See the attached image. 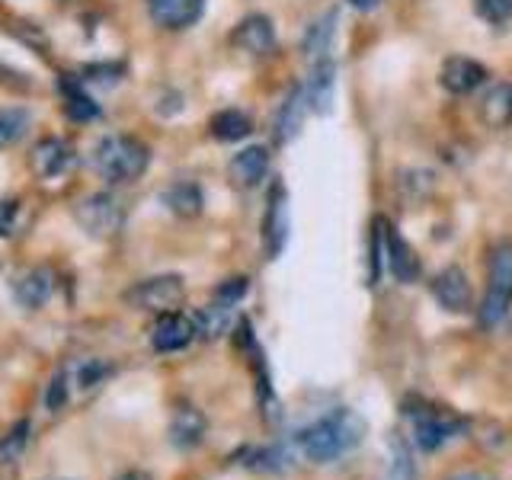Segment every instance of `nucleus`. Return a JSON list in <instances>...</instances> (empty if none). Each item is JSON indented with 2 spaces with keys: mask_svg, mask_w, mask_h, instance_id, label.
<instances>
[{
  "mask_svg": "<svg viewBox=\"0 0 512 480\" xmlns=\"http://www.w3.org/2000/svg\"><path fill=\"white\" fill-rule=\"evenodd\" d=\"M365 429H368V423L356 410L336 407L327 416H320V420H314L311 426H304L298 432V448L308 461L330 464L336 458L349 455L352 448L365 439Z\"/></svg>",
  "mask_w": 512,
  "mask_h": 480,
  "instance_id": "1",
  "label": "nucleus"
},
{
  "mask_svg": "<svg viewBox=\"0 0 512 480\" xmlns=\"http://www.w3.org/2000/svg\"><path fill=\"white\" fill-rule=\"evenodd\" d=\"M90 164L106 183L122 186V183L141 180L144 170L151 164V151H148V144L132 135H106L103 141H96Z\"/></svg>",
  "mask_w": 512,
  "mask_h": 480,
  "instance_id": "2",
  "label": "nucleus"
},
{
  "mask_svg": "<svg viewBox=\"0 0 512 480\" xmlns=\"http://www.w3.org/2000/svg\"><path fill=\"white\" fill-rule=\"evenodd\" d=\"M116 375V365L109 359H100V356H80V359H71L68 365H61V372L52 378L45 391V407L58 413L74 394H90L100 388L103 381H109Z\"/></svg>",
  "mask_w": 512,
  "mask_h": 480,
  "instance_id": "3",
  "label": "nucleus"
},
{
  "mask_svg": "<svg viewBox=\"0 0 512 480\" xmlns=\"http://www.w3.org/2000/svg\"><path fill=\"white\" fill-rule=\"evenodd\" d=\"M512 311V240H500L490 250L487 292L477 308V320L484 330H496Z\"/></svg>",
  "mask_w": 512,
  "mask_h": 480,
  "instance_id": "4",
  "label": "nucleus"
},
{
  "mask_svg": "<svg viewBox=\"0 0 512 480\" xmlns=\"http://www.w3.org/2000/svg\"><path fill=\"white\" fill-rule=\"evenodd\" d=\"M128 308L135 311H151V314H167V311H176L186 298V282L183 276H151V279H141L135 282L128 292L122 295Z\"/></svg>",
  "mask_w": 512,
  "mask_h": 480,
  "instance_id": "5",
  "label": "nucleus"
},
{
  "mask_svg": "<svg viewBox=\"0 0 512 480\" xmlns=\"http://www.w3.org/2000/svg\"><path fill=\"white\" fill-rule=\"evenodd\" d=\"M74 218L80 228L93 237H112L122 231L125 224V208L112 192H90L87 199H80L74 208Z\"/></svg>",
  "mask_w": 512,
  "mask_h": 480,
  "instance_id": "6",
  "label": "nucleus"
},
{
  "mask_svg": "<svg viewBox=\"0 0 512 480\" xmlns=\"http://www.w3.org/2000/svg\"><path fill=\"white\" fill-rule=\"evenodd\" d=\"M410 416H413V442L420 452H439L442 445H448L464 432L461 416L439 407H420Z\"/></svg>",
  "mask_w": 512,
  "mask_h": 480,
  "instance_id": "7",
  "label": "nucleus"
},
{
  "mask_svg": "<svg viewBox=\"0 0 512 480\" xmlns=\"http://www.w3.org/2000/svg\"><path fill=\"white\" fill-rule=\"evenodd\" d=\"M429 292L436 298V304L448 314H464L474 308V288L468 272L461 266H445L442 272H436L429 282Z\"/></svg>",
  "mask_w": 512,
  "mask_h": 480,
  "instance_id": "8",
  "label": "nucleus"
},
{
  "mask_svg": "<svg viewBox=\"0 0 512 480\" xmlns=\"http://www.w3.org/2000/svg\"><path fill=\"white\" fill-rule=\"evenodd\" d=\"M381 244H384V266H388V272L400 285H413L420 279V272H423L420 256H416V250L404 240V234L388 221H381Z\"/></svg>",
  "mask_w": 512,
  "mask_h": 480,
  "instance_id": "9",
  "label": "nucleus"
},
{
  "mask_svg": "<svg viewBox=\"0 0 512 480\" xmlns=\"http://www.w3.org/2000/svg\"><path fill=\"white\" fill-rule=\"evenodd\" d=\"M285 244H288V192L276 180L269 186L266 215H263V247L269 253V260H279Z\"/></svg>",
  "mask_w": 512,
  "mask_h": 480,
  "instance_id": "10",
  "label": "nucleus"
},
{
  "mask_svg": "<svg viewBox=\"0 0 512 480\" xmlns=\"http://www.w3.org/2000/svg\"><path fill=\"white\" fill-rule=\"evenodd\" d=\"M196 336H199L196 320L180 311H167V314H157V320H154L151 346H154V352H183Z\"/></svg>",
  "mask_w": 512,
  "mask_h": 480,
  "instance_id": "11",
  "label": "nucleus"
},
{
  "mask_svg": "<svg viewBox=\"0 0 512 480\" xmlns=\"http://www.w3.org/2000/svg\"><path fill=\"white\" fill-rule=\"evenodd\" d=\"M439 84L445 93L452 96H468L474 93L477 87L487 84V68L474 58H464V55H452L442 61L439 68Z\"/></svg>",
  "mask_w": 512,
  "mask_h": 480,
  "instance_id": "12",
  "label": "nucleus"
},
{
  "mask_svg": "<svg viewBox=\"0 0 512 480\" xmlns=\"http://www.w3.org/2000/svg\"><path fill=\"white\" fill-rule=\"evenodd\" d=\"M308 112H311V106H308V96H304V87L295 84L285 93L282 106L276 109V119H272V141H276L279 148L292 144L301 135V125H304V116H308Z\"/></svg>",
  "mask_w": 512,
  "mask_h": 480,
  "instance_id": "13",
  "label": "nucleus"
},
{
  "mask_svg": "<svg viewBox=\"0 0 512 480\" xmlns=\"http://www.w3.org/2000/svg\"><path fill=\"white\" fill-rule=\"evenodd\" d=\"M301 87L314 116H330L336 103V61L333 58L311 61V74Z\"/></svg>",
  "mask_w": 512,
  "mask_h": 480,
  "instance_id": "14",
  "label": "nucleus"
},
{
  "mask_svg": "<svg viewBox=\"0 0 512 480\" xmlns=\"http://www.w3.org/2000/svg\"><path fill=\"white\" fill-rule=\"evenodd\" d=\"M231 42L240 48V52H247L253 58L269 55L272 48H276V26H272L266 13H250L231 32Z\"/></svg>",
  "mask_w": 512,
  "mask_h": 480,
  "instance_id": "15",
  "label": "nucleus"
},
{
  "mask_svg": "<svg viewBox=\"0 0 512 480\" xmlns=\"http://www.w3.org/2000/svg\"><path fill=\"white\" fill-rule=\"evenodd\" d=\"M55 272L45 269V266H36V269H26L20 276L13 279V298L20 308H29V311H39L42 304H48V298L55 295Z\"/></svg>",
  "mask_w": 512,
  "mask_h": 480,
  "instance_id": "16",
  "label": "nucleus"
},
{
  "mask_svg": "<svg viewBox=\"0 0 512 480\" xmlns=\"http://www.w3.org/2000/svg\"><path fill=\"white\" fill-rule=\"evenodd\" d=\"M269 164H272V154L266 144H250V148L237 151L228 164V173L234 186L240 189H256L266 176H269Z\"/></svg>",
  "mask_w": 512,
  "mask_h": 480,
  "instance_id": "17",
  "label": "nucleus"
},
{
  "mask_svg": "<svg viewBox=\"0 0 512 480\" xmlns=\"http://www.w3.org/2000/svg\"><path fill=\"white\" fill-rule=\"evenodd\" d=\"M205 10V0H148V13L160 29H189L199 23Z\"/></svg>",
  "mask_w": 512,
  "mask_h": 480,
  "instance_id": "18",
  "label": "nucleus"
},
{
  "mask_svg": "<svg viewBox=\"0 0 512 480\" xmlns=\"http://www.w3.org/2000/svg\"><path fill=\"white\" fill-rule=\"evenodd\" d=\"M205 432H208V420H205L202 410L189 407V404L173 410V420H170L173 448H180V452H192V448H199L205 442Z\"/></svg>",
  "mask_w": 512,
  "mask_h": 480,
  "instance_id": "19",
  "label": "nucleus"
},
{
  "mask_svg": "<svg viewBox=\"0 0 512 480\" xmlns=\"http://www.w3.org/2000/svg\"><path fill=\"white\" fill-rule=\"evenodd\" d=\"M477 116L493 132H503L512 125V80H496V84L480 96Z\"/></svg>",
  "mask_w": 512,
  "mask_h": 480,
  "instance_id": "20",
  "label": "nucleus"
},
{
  "mask_svg": "<svg viewBox=\"0 0 512 480\" xmlns=\"http://www.w3.org/2000/svg\"><path fill=\"white\" fill-rule=\"evenodd\" d=\"M336 23H340V10L330 7L317 16V20L304 29V39H301V52L308 61H320V58H330V48L336 39Z\"/></svg>",
  "mask_w": 512,
  "mask_h": 480,
  "instance_id": "21",
  "label": "nucleus"
},
{
  "mask_svg": "<svg viewBox=\"0 0 512 480\" xmlns=\"http://www.w3.org/2000/svg\"><path fill=\"white\" fill-rule=\"evenodd\" d=\"M68 164H71V148L61 138H45L32 148V170L42 180H52V176L64 173Z\"/></svg>",
  "mask_w": 512,
  "mask_h": 480,
  "instance_id": "22",
  "label": "nucleus"
},
{
  "mask_svg": "<svg viewBox=\"0 0 512 480\" xmlns=\"http://www.w3.org/2000/svg\"><path fill=\"white\" fill-rule=\"evenodd\" d=\"M397 192L407 205H423L436 192V173L426 167H407L397 173Z\"/></svg>",
  "mask_w": 512,
  "mask_h": 480,
  "instance_id": "23",
  "label": "nucleus"
},
{
  "mask_svg": "<svg viewBox=\"0 0 512 480\" xmlns=\"http://www.w3.org/2000/svg\"><path fill=\"white\" fill-rule=\"evenodd\" d=\"M208 132H212V138L231 144V141H244L253 132V122L244 109H221L208 119Z\"/></svg>",
  "mask_w": 512,
  "mask_h": 480,
  "instance_id": "24",
  "label": "nucleus"
},
{
  "mask_svg": "<svg viewBox=\"0 0 512 480\" xmlns=\"http://www.w3.org/2000/svg\"><path fill=\"white\" fill-rule=\"evenodd\" d=\"M234 308H237V304H231V301L212 298V304H205V308H202L196 317H192V320H196L199 336H205V340H218V336L231 327Z\"/></svg>",
  "mask_w": 512,
  "mask_h": 480,
  "instance_id": "25",
  "label": "nucleus"
},
{
  "mask_svg": "<svg viewBox=\"0 0 512 480\" xmlns=\"http://www.w3.org/2000/svg\"><path fill=\"white\" fill-rule=\"evenodd\" d=\"M160 199H164V205L170 208L173 215H180V218H196L202 212V205H205L202 189L196 183H186V180L167 186Z\"/></svg>",
  "mask_w": 512,
  "mask_h": 480,
  "instance_id": "26",
  "label": "nucleus"
},
{
  "mask_svg": "<svg viewBox=\"0 0 512 480\" xmlns=\"http://www.w3.org/2000/svg\"><path fill=\"white\" fill-rule=\"evenodd\" d=\"M32 439V423L29 420H16L13 429L0 439V464H16L23 458V452L29 448Z\"/></svg>",
  "mask_w": 512,
  "mask_h": 480,
  "instance_id": "27",
  "label": "nucleus"
},
{
  "mask_svg": "<svg viewBox=\"0 0 512 480\" xmlns=\"http://www.w3.org/2000/svg\"><path fill=\"white\" fill-rule=\"evenodd\" d=\"M29 109H20V106H13V109H0V151L10 148L13 141H20L26 135V128H29Z\"/></svg>",
  "mask_w": 512,
  "mask_h": 480,
  "instance_id": "28",
  "label": "nucleus"
},
{
  "mask_svg": "<svg viewBox=\"0 0 512 480\" xmlns=\"http://www.w3.org/2000/svg\"><path fill=\"white\" fill-rule=\"evenodd\" d=\"M64 109H68V116L74 122H90L100 116V106H96L80 87L68 84V80H64Z\"/></svg>",
  "mask_w": 512,
  "mask_h": 480,
  "instance_id": "29",
  "label": "nucleus"
},
{
  "mask_svg": "<svg viewBox=\"0 0 512 480\" xmlns=\"http://www.w3.org/2000/svg\"><path fill=\"white\" fill-rule=\"evenodd\" d=\"M244 464L253 471H285L288 455L282 452V445H269V448H260V452H253L250 461H244Z\"/></svg>",
  "mask_w": 512,
  "mask_h": 480,
  "instance_id": "30",
  "label": "nucleus"
},
{
  "mask_svg": "<svg viewBox=\"0 0 512 480\" xmlns=\"http://www.w3.org/2000/svg\"><path fill=\"white\" fill-rule=\"evenodd\" d=\"M384 480H416V471H413V461H410V452L407 445L394 439V448H391V464H388V477Z\"/></svg>",
  "mask_w": 512,
  "mask_h": 480,
  "instance_id": "31",
  "label": "nucleus"
},
{
  "mask_svg": "<svg viewBox=\"0 0 512 480\" xmlns=\"http://www.w3.org/2000/svg\"><path fill=\"white\" fill-rule=\"evenodd\" d=\"M474 10L493 26H503L512 20V0H474Z\"/></svg>",
  "mask_w": 512,
  "mask_h": 480,
  "instance_id": "32",
  "label": "nucleus"
},
{
  "mask_svg": "<svg viewBox=\"0 0 512 480\" xmlns=\"http://www.w3.org/2000/svg\"><path fill=\"white\" fill-rule=\"evenodd\" d=\"M247 288H250L247 276H234V279H228V282H221V285L215 288V298H221V301H231V304H237L240 298H244V295H247Z\"/></svg>",
  "mask_w": 512,
  "mask_h": 480,
  "instance_id": "33",
  "label": "nucleus"
},
{
  "mask_svg": "<svg viewBox=\"0 0 512 480\" xmlns=\"http://www.w3.org/2000/svg\"><path fill=\"white\" fill-rule=\"evenodd\" d=\"M445 480H496L493 474L487 471H474V468H461V471H452Z\"/></svg>",
  "mask_w": 512,
  "mask_h": 480,
  "instance_id": "34",
  "label": "nucleus"
},
{
  "mask_svg": "<svg viewBox=\"0 0 512 480\" xmlns=\"http://www.w3.org/2000/svg\"><path fill=\"white\" fill-rule=\"evenodd\" d=\"M112 480H154L148 471H122L119 477H112Z\"/></svg>",
  "mask_w": 512,
  "mask_h": 480,
  "instance_id": "35",
  "label": "nucleus"
},
{
  "mask_svg": "<svg viewBox=\"0 0 512 480\" xmlns=\"http://www.w3.org/2000/svg\"><path fill=\"white\" fill-rule=\"evenodd\" d=\"M349 7H356V10H375L381 0H346Z\"/></svg>",
  "mask_w": 512,
  "mask_h": 480,
  "instance_id": "36",
  "label": "nucleus"
}]
</instances>
